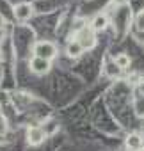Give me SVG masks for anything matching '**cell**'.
<instances>
[{
	"label": "cell",
	"mask_w": 144,
	"mask_h": 151,
	"mask_svg": "<svg viewBox=\"0 0 144 151\" xmlns=\"http://www.w3.org/2000/svg\"><path fill=\"white\" fill-rule=\"evenodd\" d=\"M142 137H144V126H142Z\"/></svg>",
	"instance_id": "obj_16"
},
{
	"label": "cell",
	"mask_w": 144,
	"mask_h": 151,
	"mask_svg": "<svg viewBox=\"0 0 144 151\" xmlns=\"http://www.w3.org/2000/svg\"><path fill=\"white\" fill-rule=\"evenodd\" d=\"M0 62H2V52H0Z\"/></svg>",
	"instance_id": "obj_15"
},
{
	"label": "cell",
	"mask_w": 144,
	"mask_h": 151,
	"mask_svg": "<svg viewBox=\"0 0 144 151\" xmlns=\"http://www.w3.org/2000/svg\"><path fill=\"white\" fill-rule=\"evenodd\" d=\"M45 139H46V132L43 130V126H30L27 130V142L30 146H39Z\"/></svg>",
	"instance_id": "obj_3"
},
{
	"label": "cell",
	"mask_w": 144,
	"mask_h": 151,
	"mask_svg": "<svg viewBox=\"0 0 144 151\" xmlns=\"http://www.w3.org/2000/svg\"><path fill=\"white\" fill-rule=\"evenodd\" d=\"M142 126H144V124H142Z\"/></svg>",
	"instance_id": "obj_18"
},
{
	"label": "cell",
	"mask_w": 144,
	"mask_h": 151,
	"mask_svg": "<svg viewBox=\"0 0 144 151\" xmlns=\"http://www.w3.org/2000/svg\"><path fill=\"white\" fill-rule=\"evenodd\" d=\"M14 18L18 20V22H29L30 18H32V14H34V7H32V4H27V2H22V4H18L16 7H14Z\"/></svg>",
	"instance_id": "obj_4"
},
{
	"label": "cell",
	"mask_w": 144,
	"mask_h": 151,
	"mask_svg": "<svg viewBox=\"0 0 144 151\" xmlns=\"http://www.w3.org/2000/svg\"><path fill=\"white\" fill-rule=\"evenodd\" d=\"M75 39L82 45V48H84V50H91V48H94V46H96V34H94V30H93L91 27H87V25L78 29V32H77Z\"/></svg>",
	"instance_id": "obj_2"
},
{
	"label": "cell",
	"mask_w": 144,
	"mask_h": 151,
	"mask_svg": "<svg viewBox=\"0 0 144 151\" xmlns=\"http://www.w3.org/2000/svg\"><path fill=\"white\" fill-rule=\"evenodd\" d=\"M139 151H144V147H142V149H139Z\"/></svg>",
	"instance_id": "obj_17"
},
{
	"label": "cell",
	"mask_w": 144,
	"mask_h": 151,
	"mask_svg": "<svg viewBox=\"0 0 144 151\" xmlns=\"http://www.w3.org/2000/svg\"><path fill=\"white\" fill-rule=\"evenodd\" d=\"M139 91H140V94L144 96V80H142V82L139 84Z\"/></svg>",
	"instance_id": "obj_13"
},
{
	"label": "cell",
	"mask_w": 144,
	"mask_h": 151,
	"mask_svg": "<svg viewBox=\"0 0 144 151\" xmlns=\"http://www.w3.org/2000/svg\"><path fill=\"white\" fill-rule=\"evenodd\" d=\"M4 39V30H0V41Z\"/></svg>",
	"instance_id": "obj_14"
},
{
	"label": "cell",
	"mask_w": 144,
	"mask_h": 151,
	"mask_svg": "<svg viewBox=\"0 0 144 151\" xmlns=\"http://www.w3.org/2000/svg\"><path fill=\"white\" fill-rule=\"evenodd\" d=\"M89 27H91L94 32L105 30V29L109 27V16H107L105 13H98V14H94L93 20H91V23H89Z\"/></svg>",
	"instance_id": "obj_6"
},
{
	"label": "cell",
	"mask_w": 144,
	"mask_h": 151,
	"mask_svg": "<svg viewBox=\"0 0 144 151\" xmlns=\"http://www.w3.org/2000/svg\"><path fill=\"white\" fill-rule=\"evenodd\" d=\"M4 25H6V22H4V16L0 14V30H4Z\"/></svg>",
	"instance_id": "obj_12"
},
{
	"label": "cell",
	"mask_w": 144,
	"mask_h": 151,
	"mask_svg": "<svg viewBox=\"0 0 144 151\" xmlns=\"http://www.w3.org/2000/svg\"><path fill=\"white\" fill-rule=\"evenodd\" d=\"M112 4H116V6H126L128 0H112Z\"/></svg>",
	"instance_id": "obj_11"
},
{
	"label": "cell",
	"mask_w": 144,
	"mask_h": 151,
	"mask_svg": "<svg viewBox=\"0 0 144 151\" xmlns=\"http://www.w3.org/2000/svg\"><path fill=\"white\" fill-rule=\"evenodd\" d=\"M57 55V46L52 41H37L34 45V57L45 59V60H52Z\"/></svg>",
	"instance_id": "obj_1"
},
{
	"label": "cell",
	"mask_w": 144,
	"mask_h": 151,
	"mask_svg": "<svg viewBox=\"0 0 144 151\" xmlns=\"http://www.w3.org/2000/svg\"><path fill=\"white\" fill-rule=\"evenodd\" d=\"M66 53H68V57L77 59V57H80V55L84 53V48H82V45H80L77 39H71V41L66 45Z\"/></svg>",
	"instance_id": "obj_8"
},
{
	"label": "cell",
	"mask_w": 144,
	"mask_h": 151,
	"mask_svg": "<svg viewBox=\"0 0 144 151\" xmlns=\"http://www.w3.org/2000/svg\"><path fill=\"white\" fill-rule=\"evenodd\" d=\"M50 60H45V59H39V57H32L30 60V71L34 75H46L50 71Z\"/></svg>",
	"instance_id": "obj_5"
},
{
	"label": "cell",
	"mask_w": 144,
	"mask_h": 151,
	"mask_svg": "<svg viewBox=\"0 0 144 151\" xmlns=\"http://www.w3.org/2000/svg\"><path fill=\"white\" fill-rule=\"evenodd\" d=\"M126 147L130 149V151H139V149H142L144 147V140H142V135H139V133H130L128 137H126Z\"/></svg>",
	"instance_id": "obj_7"
},
{
	"label": "cell",
	"mask_w": 144,
	"mask_h": 151,
	"mask_svg": "<svg viewBox=\"0 0 144 151\" xmlns=\"http://www.w3.org/2000/svg\"><path fill=\"white\" fill-rule=\"evenodd\" d=\"M114 64H116L119 69H125V68H128V66H130V57H128L126 53H119V55H116Z\"/></svg>",
	"instance_id": "obj_9"
},
{
	"label": "cell",
	"mask_w": 144,
	"mask_h": 151,
	"mask_svg": "<svg viewBox=\"0 0 144 151\" xmlns=\"http://www.w3.org/2000/svg\"><path fill=\"white\" fill-rule=\"evenodd\" d=\"M135 25H137V29H139V30H144V13H140V14L137 16Z\"/></svg>",
	"instance_id": "obj_10"
}]
</instances>
